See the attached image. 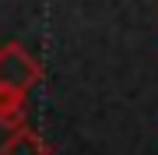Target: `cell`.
Returning <instances> with one entry per match:
<instances>
[{"instance_id": "cell-1", "label": "cell", "mask_w": 158, "mask_h": 155, "mask_svg": "<svg viewBox=\"0 0 158 155\" xmlns=\"http://www.w3.org/2000/svg\"><path fill=\"white\" fill-rule=\"evenodd\" d=\"M39 78V63H35L21 46H4L0 50V92H21Z\"/></svg>"}, {"instance_id": "cell-2", "label": "cell", "mask_w": 158, "mask_h": 155, "mask_svg": "<svg viewBox=\"0 0 158 155\" xmlns=\"http://www.w3.org/2000/svg\"><path fill=\"white\" fill-rule=\"evenodd\" d=\"M46 141L39 134L32 131V127H21V131H14L11 138L0 144V155H46Z\"/></svg>"}, {"instance_id": "cell-3", "label": "cell", "mask_w": 158, "mask_h": 155, "mask_svg": "<svg viewBox=\"0 0 158 155\" xmlns=\"http://www.w3.org/2000/svg\"><path fill=\"white\" fill-rule=\"evenodd\" d=\"M0 127H11V134L25 127V102H21V92H0Z\"/></svg>"}]
</instances>
